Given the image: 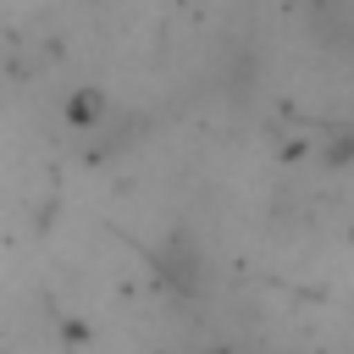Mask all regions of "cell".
Wrapping results in <instances>:
<instances>
[{
    "mask_svg": "<svg viewBox=\"0 0 354 354\" xmlns=\"http://www.w3.org/2000/svg\"><path fill=\"white\" fill-rule=\"evenodd\" d=\"M149 266H155V277H160L177 299H194V293L205 288V249L194 243V232H171V238L149 254Z\"/></svg>",
    "mask_w": 354,
    "mask_h": 354,
    "instance_id": "6da1fadb",
    "label": "cell"
},
{
    "mask_svg": "<svg viewBox=\"0 0 354 354\" xmlns=\"http://www.w3.org/2000/svg\"><path fill=\"white\" fill-rule=\"evenodd\" d=\"M111 111H116V105H111V94H105V88H94V83L72 88V94H66V105H61L66 127H72V133H83V138H88V133H100Z\"/></svg>",
    "mask_w": 354,
    "mask_h": 354,
    "instance_id": "7a4b0ae2",
    "label": "cell"
}]
</instances>
